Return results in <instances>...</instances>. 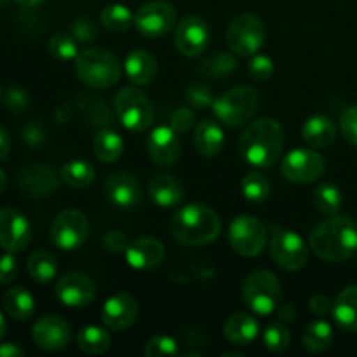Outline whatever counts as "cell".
<instances>
[{"label":"cell","instance_id":"obj_1","mask_svg":"<svg viewBox=\"0 0 357 357\" xmlns=\"http://www.w3.org/2000/svg\"><path fill=\"white\" fill-rule=\"evenodd\" d=\"M309 246L326 261L351 260L357 253V222L351 216L333 215L316 225L309 236Z\"/></svg>","mask_w":357,"mask_h":357},{"label":"cell","instance_id":"obj_2","mask_svg":"<svg viewBox=\"0 0 357 357\" xmlns=\"http://www.w3.org/2000/svg\"><path fill=\"white\" fill-rule=\"evenodd\" d=\"M284 146V129L274 119L251 122L239 138V152L246 162L257 167H271L279 160Z\"/></svg>","mask_w":357,"mask_h":357},{"label":"cell","instance_id":"obj_3","mask_svg":"<svg viewBox=\"0 0 357 357\" xmlns=\"http://www.w3.org/2000/svg\"><path fill=\"white\" fill-rule=\"evenodd\" d=\"M222 222L215 209L194 202L178 209L171 218V234L185 246H206L218 237Z\"/></svg>","mask_w":357,"mask_h":357},{"label":"cell","instance_id":"obj_4","mask_svg":"<svg viewBox=\"0 0 357 357\" xmlns=\"http://www.w3.org/2000/svg\"><path fill=\"white\" fill-rule=\"evenodd\" d=\"M75 73L86 86L107 89L122 77V63L114 52L105 49H87L75 58Z\"/></svg>","mask_w":357,"mask_h":357},{"label":"cell","instance_id":"obj_5","mask_svg":"<svg viewBox=\"0 0 357 357\" xmlns=\"http://www.w3.org/2000/svg\"><path fill=\"white\" fill-rule=\"evenodd\" d=\"M282 288L271 271H255L243 286V300L255 316H271L281 303Z\"/></svg>","mask_w":357,"mask_h":357},{"label":"cell","instance_id":"obj_6","mask_svg":"<svg viewBox=\"0 0 357 357\" xmlns=\"http://www.w3.org/2000/svg\"><path fill=\"white\" fill-rule=\"evenodd\" d=\"M258 103H260V98L255 87L239 86L227 91L223 96L216 98L211 108L215 112V117L222 124L229 128H239L257 114Z\"/></svg>","mask_w":357,"mask_h":357},{"label":"cell","instance_id":"obj_7","mask_svg":"<svg viewBox=\"0 0 357 357\" xmlns=\"http://www.w3.org/2000/svg\"><path fill=\"white\" fill-rule=\"evenodd\" d=\"M115 114L128 131L143 132L152 126L153 108L149 96L138 87H122L114 101Z\"/></svg>","mask_w":357,"mask_h":357},{"label":"cell","instance_id":"obj_8","mask_svg":"<svg viewBox=\"0 0 357 357\" xmlns=\"http://www.w3.org/2000/svg\"><path fill=\"white\" fill-rule=\"evenodd\" d=\"M265 42V24L255 14H241L234 17L227 30V44L239 56H253Z\"/></svg>","mask_w":357,"mask_h":357},{"label":"cell","instance_id":"obj_9","mask_svg":"<svg viewBox=\"0 0 357 357\" xmlns=\"http://www.w3.org/2000/svg\"><path fill=\"white\" fill-rule=\"evenodd\" d=\"M229 241L241 257H258L267 244V230L257 216L241 215L230 223Z\"/></svg>","mask_w":357,"mask_h":357},{"label":"cell","instance_id":"obj_10","mask_svg":"<svg viewBox=\"0 0 357 357\" xmlns=\"http://www.w3.org/2000/svg\"><path fill=\"white\" fill-rule=\"evenodd\" d=\"M281 169L286 180L298 185H307L323 176L326 171V160L316 150L295 149L286 153Z\"/></svg>","mask_w":357,"mask_h":357},{"label":"cell","instance_id":"obj_11","mask_svg":"<svg viewBox=\"0 0 357 357\" xmlns=\"http://www.w3.org/2000/svg\"><path fill=\"white\" fill-rule=\"evenodd\" d=\"M89 236V223L84 213L65 209L54 218L51 227V241L63 251H75L86 243Z\"/></svg>","mask_w":357,"mask_h":357},{"label":"cell","instance_id":"obj_12","mask_svg":"<svg viewBox=\"0 0 357 357\" xmlns=\"http://www.w3.org/2000/svg\"><path fill=\"white\" fill-rule=\"evenodd\" d=\"M271 253L275 264L284 271H300L309 260V248L295 230H275L271 241Z\"/></svg>","mask_w":357,"mask_h":357},{"label":"cell","instance_id":"obj_13","mask_svg":"<svg viewBox=\"0 0 357 357\" xmlns=\"http://www.w3.org/2000/svg\"><path fill=\"white\" fill-rule=\"evenodd\" d=\"M176 23V9L169 2L155 0L149 2L136 13L135 26L145 38L164 37Z\"/></svg>","mask_w":357,"mask_h":357},{"label":"cell","instance_id":"obj_14","mask_svg":"<svg viewBox=\"0 0 357 357\" xmlns=\"http://www.w3.org/2000/svg\"><path fill=\"white\" fill-rule=\"evenodd\" d=\"M211 30L199 16H185L174 30V45L183 56L194 58L202 54L209 45Z\"/></svg>","mask_w":357,"mask_h":357},{"label":"cell","instance_id":"obj_15","mask_svg":"<svg viewBox=\"0 0 357 357\" xmlns=\"http://www.w3.org/2000/svg\"><path fill=\"white\" fill-rule=\"evenodd\" d=\"M31 239L30 222L13 208L0 209V246L9 253H21Z\"/></svg>","mask_w":357,"mask_h":357},{"label":"cell","instance_id":"obj_16","mask_svg":"<svg viewBox=\"0 0 357 357\" xmlns=\"http://www.w3.org/2000/svg\"><path fill=\"white\" fill-rule=\"evenodd\" d=\"M56 298L66 307H86L96 296V284L80 272L65 274L56 282Z\"/></svg>","mask_w":357,"mask_h":357},{"label":"cell","instance_id":"obj_17","mask_svg":"<svg viewBox=\"0 0 357 357\" xmlns=\"http://www.w3.org/2000/svg\"><path fill=\"white\" fill-rule=\"evenodd\" d=\"M31 338L37 347L44 349V351H61L70 344L72 330L61 316L47 314L35 323L33 330H31Z\"/></svg>","mask_w":357,"mask_h":357},{"label":"cell","instance_id":"obj_18","mask_svg":"<svg viewBox=\"0 0 357 357\" xmlns=\"http://www.w3.org/2000/svg\"><path fill=\"white\" fill-rule=\"evenodd\" d=\"M146 149H149L150 157L157 166L171 167L180 159V136L171 126H159L146 138Z\"/></svg>","mask_w":357,"mask_h":357},{"label":"cell","instance_id":"obj_19","mask_svg":"<svg viewBox=\"0 0 357 357\" xmlns=\"http://www.w3.org/2000/svg\"><path fill=\"white\" fill-rule=\"evenodd\" d=\"M16 180L21 190L26 192L28 195H33V197L49 195L59 188V178L56 171L47 164L40 162H33L21 167L17 171Z\"/></svg>","mask_w":357,"mask_h":357},{"label":"cell","instance_id":"obj_20","mask_svg":"<svg viewBox=\"0 0 357 357\" xmlns=\"http://www.w3.org/2000/svg\"><path fill=\"white\" fill-rule=\"evenodd\" d=\"M138 317V300L129 293H117L105 302L101 319L108 330H128Z\"/></svg>","mask_w":357,"mask_h":357},{"label":"cell","instance_id":"obj_21","mask_svg":"<svg viewBox=\"0 0 357 357\" xmlns=\"http://www.w3.org/2000/svg\"><path fill=\"white\" fill-rule=\"evenodd\" d=\"M108 201L122 209H131L142 201V185L138 178L126 171H117L110 174L105 183Z\"/></svg>","mask_w":357,"mask_h":357},{"label":"cell","instance_id":"obj_22","mask_svg":"<svg viewBox=\"0 0 357 357\" xmlns=\"http://www.w3.org/2000/svg\"><path fill=\"white\" fill-rule=\"evenodd\" d=\"M166 248L155 237H142L126 250V260L136 271H150L162 264Z\"/></svg>","mask_w":357,"mask_h":357},{"label":"cell","instance_id":"obj_23","mask_svg":"<svg viewBox=\"0 0 357 357\" xmlns=\"http://www.w3.org/2000/svg\"><path fill=\"white\" fill-rule=\"evenodd\" d=\"M157 59L145 49H135L124 61L126 77L136 86H149L157 77Z\"/></svg>","mask_w":357,"mask_h":357},{"label":"cell","instance_id":"obj_24","mask_svg":"<svg viewBox=\"0 0 357 357\" xmlns=\"http://www.w3.org/2000/svg\"><path fill=\"white\" fill-rule=\"evenodd\" d=\"M223 333L230 344L244 347V345H250L257 340L258 333H260V324L251 314L237 312L227 319Z\"/></svg>","mask_w":357,"mask_h":357},{"label":"cell","instance_id":"obj_25","mask_svg":"<svg viewBox=\"0 0 357 357\" xmlns=\"http://www.w3.org/2000/svg\"><path fill=\"white\" fill-rule=\"evenodd\" d=\"M149 194L159 208H176L183 201V187L169 174H157L149 185Z\"/></svg>","mask_w":357,"mask_h":357},{"label":"cell","instance_id":"obj_26","mask_svg":"<svg viewBox=\"0 0 357 357\" xmlns=\"http://www.w3.org/2000/svg\"><path fill=\"white\" fill-rule=\"evenodd\" d=\"M302 136L310 149H326L337 138V126L326 115H312L303 124Z\"/></svg>","mask_w":357,"mask_h":357},{"label":"cell","instance_id":"obj_27","mask_svg":"<svg viewBox=\"0 0 357 357\" xmlns=\"http://www.w3.org/2000/svg\"><path fill=\"white\" fill-rule=\"evenodd\" d=\"M333 319L344 331H357V286H347L338 293L333 302Z\"/></svg>","mask_w":357,"mask_h":357},{"label":"cell","instance_id":"obj_28","mask_svg":"<svg viewBox=\"0 0 357 357\" xmlns=\"http://www.w3.org/2000/svg\"><path fill=\"white\" fill-rule=\"evenodd\" d=\"M194 143L201 155L215 157L223 150L225 135L215 121H202L195 128Z\"/></svg>","mask_w":357,"mask_h":357},{"label":"cell","instance_id":"obj_29","mask_svg":"<svg viewBox=\"0 0 357 357\" xmlns=\"http://www.w3.org/2000/svg\"><path fill=\"white\" fill-rule=\"evenodd\" d=\"M3 310L16 321H26L35 312V300L24 288H10L3 295Z\"/></svg>","mask_w":357,"mask_h":357},{"label":"cell","instance_id":"obj_30","mask_svg":"<svg viewBox=\"0 0 357 357\" xmlns=\"http://www.w3.org/2000/svg\"><path fill=\"white\" fill-rule=\"evenodd\" d=\"M333 338L335 333L331 324L323 319H317L305 328V331L302 333V344L309 352L319 354V352L328 351L331 347Z\"/></svg>","mask_w":357,"mask_h":357},{"label":"cell","instance_id":"obj_31","mask_svg":"<svg viewBox=\"0 0 357 357\" xmlns=\"http://www.w3.org/2000/svg\"><path fill=\"white\" fill-rule=\"evenodd\" d=\"M93 149L101 162H115V160L121 159L122 152H124V139L121 138L119 132L112 131V129H101L94 136Z\"/></svg>","mask_w":357,"mask_h":357},{"label":"cell","instance_id":"obj_32","mask_svg":"<svg viewBox=\"0 0 357 357\" xmlns=\"http://www.w3.org/2000/svg\"><path fill=\"white\" fill-rule=\"evenodd\" d=\"M77 344H79L80 351L86 354H103L110 349L112 337L105 328L89 324L77 335Z\"/></svg>","mask_w":357,"mask_h":357},{"label":"cell","instance_id":"obj_33","mask_svg":"<svg viewBox=\"0 0 357 357\" xmlns=\"http://www.w3.org/2000/svg\"><path fill=\"white\" fill-rule=\"evenodd\" d=\"M28 274L38 284H47L54 279L56 272H58V265H56L54 257L49 251H35L28 258Z\"/></svg>","mask_w":357,"mask_h":357},{"label":"cell","instance_id":"obj_34","mask_svg":"<svg viewBox=\"0 0 357 357\" xmlns=\"http://www.w3.org/2000/svg\"><path fill=\"white\" fill-rule=\"evenodd\" d=\"M314 204L324 215H338V211L344 206V194H342L340 188L333 183H321L319 187H316L314 190Z\"/></svg>","mask_w":357,"mask_h":357},{"label":"cell","instance_id":"obj_35","mask_svg":"<svg viewBox=\"0 0 357 357\" xmlns=\"http://www.w3.org/2000/svg\"><path fill=\"white\" fill-rule=\"evenodd\" d=\"M61 180L73 188L89 187L94 180V167L87 160L73 159L61 167Z\"/></svg>","mask_w":357,"mask_h":357},{"label":"cell","instance_id":"obj_36","mask_svg":"<svg viewBox=\"0 0 357 357\" xmlns=\"http://www.w3.org/2000/svg\"><path fill=\"white\" fill-rule=\"evenodd\" d=\"M101 23L110 31H126L135 24V14L122 3H112L101 10Z\"/></svg>","mask_w":357,"mask_h":357},{"label":"cell","instance_id":"obj_37","mask_svg":"<svg viewBox=\"0 0 357 357\" xmlns=\"http://www.w3.org/2000/svg\"><path fill=\"white\" fill-rule=\"evenodd\" d=\"M243 195L253 204H261L271 195V181L261 173H250L243 178Z\"/></svg>","mask_w":357,"mask_h":357},{"label":"cell","instance_id":"obj_38","mask_svg":"<svg viewBox=\"0 0 357 357\" xmlns=\"http://www.w3.org/2000/svg\"><path fill=\"white\" fill-rule=\"evenodd\" d=\"M49 51L54 58L68 61V59H75L79 56V44L72 33H56L49 40Z\"/></svg>","mask_w":357,"mask_h":357},{"label":"cell","instance_id":"obj_39","mask_svg":"<svg viewBox=\"0 0 357 357\" xmlns=\"http://www.w3.org/2000/svg\"><path fill=\"white\" fill-rule=\"evenodd\" d=\"M264 344L272 352H284L291 344V333L281 323H272L264 331Z\"/></svg>","mask_w":357,"mask_h":357},{"label":"cell","instance_id":"obj_40","mask_svg":"<svg viewBox=\"0 0 357 357\" xmlns=\"http://www.w3.org/2000/svg\"><path fill=\"white\" fill-rule=\"evenodd\" d=\"M178 352H180V349H178L176 340L167 337V335H157L145 344L146 357H169L176 356Z\"/></svg>","mask_w":357,"mask_h":357},{"label":"cell","instance_id":"obj_41","mask_svg":"<svg viewBox=\"0 0 357 357\" xmlns=\"http://www.w3.org/2000/svg\"><path fill=\"white\" fill-rule=\"evenodd\" d=\"M237 68V61L232 54H215L211 56L209 59H206L202 63V72L208 73L211 77H220V75H227V73L234 72Z\"/></svg>","mask_w":357,"mask_h":357},{"label":"cell","instance_id":"obj_42","mask_svg":"<svg viewBox=\"0 0 357 357\" xmlns=\"http://www.w3.org/2000/svg\"><path fill=\"white\" fill-rule=\"evenodd\" d=\"M187 101L190 107L204 110V108L213 107L215 98H213L211 89L206 84H192L187 89Z\"/></svg>","mask_w":357,"mask_h":357},{"label":"cell","instance_id":"obj_43","mask_svg":"<svg viewBox=\"0 0 357 357\" xmlns=\"http://www.w3.org/2000/svg\"><path fill=\"white\" fill-rule=\"evenodd\" d=\"M248 72L255 80H268L274 73V61L268 56L257 52L248 65Z\"/></svg>","mask_w":357,"mask_h":357},{"label":"cell","instance_id":"obj_44","mask_svg":"<svg viewBox=\"0 0 357 357\" xmlns=\"http://www.w3.org/2000/svg\"><path fill=\"white\" fill-rule=\"evenodd\" d=\"M340 131L342 135H344V138L347 139L351 145L357 146V105L347 108V110L342 114Z\"/></svg>","mask_w":357,"mask_h":357},{"label":"cell","instance_id":"obj_45","mask_svg":"<svg viewBox=\"0 0 357 357\" xmlns=\"http://www.w3.org/2000/svg\"><path fill=\"white\" fill-rule=\"evenodd\" d=\"M194 122H195V112L188 107L178 108V110L171 115V128H173L178 135H180V132L190 131Z\"/></svg>","mask_w":357,"mask_h":357},{"label":"cell","instance_id":"obj_46","mask_svg":"<svg viewBox=\"0 0 357 357\" xmlns=\"http://www.w3.org/2000/svg\"><path fill=\"white\" fill-rule=\"evenodd\" d=\"M17 260L14 258V253L7 251L6 255L0 257V284H10L17 278Z\"/></svg>","mask_w":357,"mask_h":357},{"label":"cell","instance_id":"obj_47","mask_svg":"<svg viewBox=\"0 0 357 357\" xmlns=\"http://www.w3.org/2000/svg\"><path fill=\"white\" fill-rule=\"evenodd\" d=\"M72 35L77 38V40L89 42V40H93V38L98 35V28L94 26L93 21L86 20V17H82V20L73 21Z\"/></svg>","mask_w":357,"mask_h":357},{"label":"cell","instance_id":"obj_48","mask_svg":"<svg viewBox=\"0 0 357 357\" xmlns=\"http://www.w3.org/2000/svg\"><path fill=\"white\" fill-rule=\"evenodd\" d=\"M103 244L108 251H112V253H126V250H128L129 246L128 237H126L121 230H110V232L105 234Z\"/></svg>","mask_w":357,"mask_h":357},{"label":"cell","instance_id":"obj_49","mask_svg":"<svg viewBox=\"0 0 357 357\" xmlns=\"http://www.w3.org/2000/svg\"><path fill=\"white\" fill-rule=\"evenodd\" d=\"M30 103V98H28L26 91L20 89V87H13L6 93V105L14 112L24 110Z\"/></svg>","mask_w":357,"mask_h":357},{"label":"cell","instance_id":"obj_50","mask_svg":"<svg viewBox=\"0 0 357 357\" xmlns=\"http://www.w3.org/2000/svg\"><path fill=\"white\" fill-rule=\"evenodd\" d=\"M309 309L314 316L324 317L328 314H331V309H333V302H331L330 296L326 295H316L310 298Z\"/></svg>","mask_w":357,"mask_h":357},{"label":"cell","instance_id":"obj_51","mask_svg":"<svg viewBox=\"0 0 357 357\" xmlns=\"http://www.w3.org/2000/svg\"><path fill=\"white\" fill-rule=\"evenodd\" d=\"M23 138L24 142L30 143V145H40L42 142H44V132H42V129L38 128V126H28V128H24L23 131Z\"/></svg>","mask_w":357,"mask_h":357},{"label":"cell","instance_id":"obj_52","mask_svg":"<svg viewBox=\"0 0 357 357\" xmlns=\"http://www.w3.org/2000/svg\"><path fill=\"white\" fill-rule=\"evenodd\" d=\"M24 356L23 349H20L14 344H2L0 345V357H21Z\"/></svg>","mask_w":357,"mask_h":357},{"label":"cell","instance_id":"obj_53","mask_svg":"<svg viewBox=\"0 0 357 357\" xmlns=\"http://www.w3.org/2000/svg\"><path fill=\"white\" fill-rule=\"evenodd\" d=\"M275 312H278L279 319L286 321V323H289V321L295 319V309H293L291 305H281V307H278V310H275Z\"/></svg>","mask_w":357,"mask_h":357},{"label":"cell","instance_id":"obj_54","mask_svg":"<svg viewBox=\"0 0 357 357\" xmlns=\"http://www.w3.org/2000/svg\"><path fill=\"white\" fill-rule=\"evenodd\" d=\"M9 149H10L9 135L0 128V159H6L7 153H9Z\"/></svg>","mask_w":357,"mask_h":357},{"label":"cell","instance_id":"obj_55","mask_svg":"<svg viewBox=\"0 0 357 357\" xmlns=\"http://www.w3.org/2000/svg\"><path fill=\"white\" fill-rule=\"evenodd\" d=\"M16 2L23 7H37V6H40L44 0H16Z\"/></svg>","mask_w":357,"mask_h":357},{"label":"cell","instance_id":"obj_56","mask_svg":"<svg viewBox=\"0 0 357 357\" xmlns=\"http://www.w3.org/2000/svg\"><path fill=\"white\" fill-rule=\"evenodd\" d=\"M7 331V323H6V317L2 316V312H0V340L3 338V335H6Z\"/></svg>","mask_w":357,"mask_h":357},{"label":"cell","instance_id":"obj_57","mask_svg":"<svg viewBox=\"0 0 357 357\" xmlns=\"http://www.w3.org/2000/svg\"><path fill=\"white\" fill-rule=\"evenodd\" d=\"M6 187H7V176H6V173H3V171L0 169V195L3 194Z\"/></svg>","mask_w":357,"mask_h":357},{"label":"cell","instance_id":"obj_58","mask_svg":"<svg viewBox=\"0 0 357 357\" xmlns=\"http://www.w3.org/2000/svg\"><path fill=\"white\" fill-rule=\"evenodd\" d=\"M7 2V0H0V6H2V3H6Z\"/></svg>","mask_w":357,"mask_h":357},{"label":"cell","instance_id":"obj_59","mask_svg":"<svg viewBox=\"0 0 357 357\" xmlns=\"http://www.w3.org/2000/svg\"><path fill=\"white\" fill-rule=\"evenodd\" d=\"M0 100H2V87H0Z\"/></svg>","mask_w":357,"mask_h":357}]
</instances>
